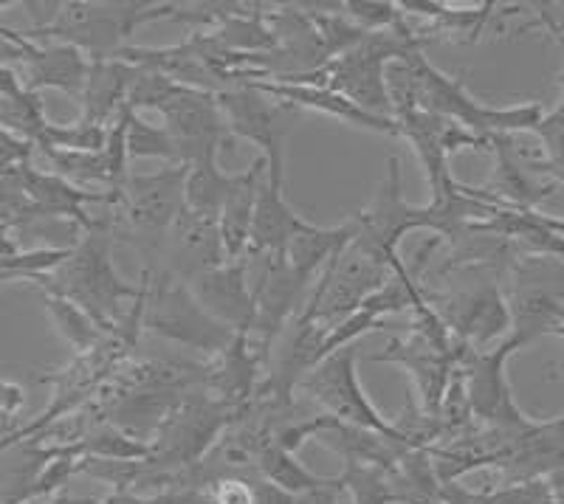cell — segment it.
<instances>
[{
  "instance_id": "cell-10",
  "label": "cell",
  "mask_w": 564,
  "mask_h": 504,
  "mask_svg": "<svg viewBox=\"0 0 564 504\" xmlns=\"http://www.w3.org/2000/svg\"><path fill=\"white\" fill-rule=\"evenodd\" d=\"M218 105L229 124V135L251 141L260 147L263 158L282 153V141H285V116L291 108L274 102L271 96L260 94L251 85H238L224 94H218Z\"/></svg>"
},
{
  "instance_id": "cell-7",
  "label": "cell",
  "mask_w": 564,
  "mask_h": 504,
  "mask_svg": "<svg viewBox=\"0 0 564 504\" xmlns=\"http://www.w3.org/2000/svg\"><path fill=\"white\" fill-rule=\"evenodd\" d=\"M164 128L178 147L181 164H193L209 153H218L229 139V124L218 105V94L178 85L167 102L159 110Z\"/></svg>"
},
{
  "instance_id": "cell-5",
  "label": "cell",
  "mask_w": 564,
  "mask_h": 504,
  "mask_svg": "<svg viewBox=\"0 0 564 504\" xmlns=\"http://www.w3.org/2000/svg\"><path fill=\"white\" fill-rule=\"evenodd\" d=\"M356 361H359V344L330 352L327 358H322L308 375L302 377L300 392L308 395L316 406H322V412L327 417H334V420L404 440L395 431V426L384 420L381 412L370 403V397L365 395L359 383V372H356Z\"/></svg>"
},
{
  "instance_id": "cell-16",
  "label": "cell",
  "mask_w": 564,
  "mask_h": 504,
  "mask_svg": "<svg viewBox=\"0 0 564 504\" xmlns=\"http://www.w3.org/2000/svg\"><path fill=\"white\" fill-rule=\"evenodd\" d=\"M141 77V68L124 63V59H97L90 63L88 85L83 90V122L99 124V128H110L116 122L119 110L128 102L130 88L135 79Z\"/></svg>"
},
{
  "instance_id": "cell-19",
  "label": "cell",
  "mask_w": 564,
  "mask_h": 504,
  "mask_svg": "<svg viewBox=\"0 0 564 504\" xmlns=\"http://www.w3.org/2000/svg\"><path fill=\"white\" fill-rule=\"evenodd\" d=\"M43 305L59 339H63L70 350L77 352V355H88V352L102 347L105 339H108V332H105L97 321L90 319L83 307L74 305V302L63 299V296L43 294Z\"/></svg>"
},
{
  "instance_id": "cell-32",
  "label": "cell",
  "mask_w": 564,
  "mask_h": 504,
  "mask_svg": "<svg viewBox=\"0 0 564 504\" xmlns=\"http://www.w3.org/2000/svg\"><path fill=\"white\" fill-rule=\"evenodd\" d=\"M26 83L20 77L12 65L0 63V99H18V96L26 94Z\"/></svg>"
},
{
  "instance_id": "cell-18",
  "label": "cell",
  "mask_w": 564,
  "mask_h": 504,
  "mask_svg": "<svg viewBox=\"0 0 564 504\" xmlns=\"http://www.w3.org/2000/svg\"><path fill=\"white\" fill-rule=\"evenodd\" d=\"M235 184H238V175H226L220 169L218 153L186 164V209L206 215V218H220V209Z\"/></svg>"
},
{
  "instance_id": "cell-33",
  "label": "cell",
  "mask_w": 564,
  "mask_h": 504,
  "mask_svg": "<svg viewBox=\"0 0 564 504\" xmlns=\"http://www.w3.org/2000/svg\"><path fill=\"white\" fill-rule=\"evenodd\" d=\"M533 9H539V23H542V26L547 29V32L553 34V37L558 40V45H562L564 48V20H558V18H553V12H551V3H533Z\"/></svg>"
},
{
  "instance_id": "cell-23",
  "label": "cell",
  "mask_w": 564,
  "mask_h": 504,
  "mask_svg": "<svg viewBox=\"0 0 564 504\" xmlns=\"http://www.w3.org/2000/svg\"><path fill=\"white\" fill-rule=\"evenodd\" d=\"M70 249H32L14 251L9 256H0V282H29L34 276L52 274L70 256Z\"/></svg>"
},
{
  "instance_id": "cell-8",
  "label": "cell",
  "mask_w": 564,
  "mask_h": 504,
  "mask_svg": "<svg viewBox=\"0 0 564 504\" xmlns=\"http://www.w3.org/2000/svg\"><path fill=\"white\" fill-rule=\"evenodd\" d=\"M356 220H359V234L392 260L401 256L398 245L410 231H426L423 206H412L404 198L401 161L395 155L387 161V178L379 195L372 198V204L365 211H356Z\"/></svg>"
},
{
  "instance_id": "cell-9",
  "label": "cell",
  "mask_w": 564,
  "mask_h": 504,
  "mask_svg": "<svg viewBox=\"0 0 564 504\" xmlns=\"http://www.w3.org/2000/svg\"><path fill=\"white\" fill-rule=\"evenodd\" d=\"M265 175L260 180V191H257L254 206V223H251V243H249V260L254 256H271L282 254L289 249L294 237L305 234L314 223L302 220L291 204L285 200L282 189H285V173H282V161L285 153L271 155Z\"/></svg>"
},
{
  "instance_id": "cell-22",
  "label": "cell",
  "mask_w": 564,
  "mask_h": 504,
  "mask_svg": "<svg viewBox=\"0 0 564 504\" xmlns=\"http://www.w3.org/2000/svg\"><path fill=\"white\" fill-rule=\"evenodd\" d=\"M124 141H128V158H164L167 164H181L178 147H175L173 135L167 133L164 124H150L139 119V113L128 108V130H124Z\"/></svg>"
},
{
  "instance_id": "cell-17",
  "label": "cell",
  "mask_w": 564,
  "mask_h": 504,
  "mask_svg": "<svg viewBox=\"0 0 564 504\" xmlns=\"http://www.w3.org/2000/svg\"><path fill=\"white\" fill-rule=\"evenodd\" d=\"M265 166L269 161L260 155L254 164L238 175V184L231 189V195L226 198L224 209H220V237H224L226 260H243L249 256V243H251V223H254V206H257V191H260V180L265 175Z\"/></svg>"
},
{
  "instance_id": "cell-34",
  "label": "cell",
  "mask_w": 564,
  "mask_h": 504,
  "mask_svg": "<svg viewBox=\"0 0 564 504\" xmlns=\"http://www.w3.org/2000/svg\"><path fill=\"white\" fill-rule=\"evenodd\" d=\"M29 57V54H23V52H7V48H0V63H12V59H14V63H23V59H26Z\"/></svg>"
},
{
  "instance_id": "cell-6",
  "label": "cell",
  "mask_w": 564,
  "mask_h": 504,
  "mask_svg": "<svg viewBox=\"0 0 564 504\" xmlns=\"http://www.w3.org/2000/svg\"><path fill=\"white\" fill-rule=\"evenodd\" d=\"M186 209V164H170L167 169L148 175H130L116 206V218L122 215L130 234L144 240V245L159 249L167 240L170 229Z\"/></svg>"
},
{
  "instance_id": "cell-1",
  "label": "cell",
  "mask_w": 564,
  "mask_h": 504,
  "mask_svg": "<svg viewBox=\"0 0 564 504\" xmlns=\"http://www.w3.org/2000/svg\"><path fill=\"white\" fill-rule=\"evenodd\" d=\"M29 285L40 287V294L63 296L79 305L108 336L128 314L122 302L139 299L141 294V285H130L113 269V218H99L57 271L34 276Z\"/></svg>"
},
{
  "instance_id": "cell-24",
  "label": "cell",
  "mask_w": 564,
  "mask_h": 504,
  "mask_svg": "<svg viewBox=\"0 0 564 504\" xmlns=\"http://www.w3.org/2000/svg\"><path fill=\"white\" fill-rule=\"evenodd\" d=\"M110 128L88 124L79 119L77 124H48L45 141L40 150H70V153H102L108 147Z\"/></svg>"
},
{
  "instance_id": "cell-14",
  "label": "cell",
  "mask_w": 564,
  "mask_h": 504,
  "mask_svg": "<svg viewBox=\"0 0 564 504\" xmlns=\"http://www.w3.org/2000/svg\"><path fill=\"white\" fill-rule=\"evenodd\" d=\"M263 364V355L254 350L249 332H235L231 344L206 364L204 392L215 401L226 403L229 409L243 412L260 390Z\"/></svg>"
},
{
  "instance_id": "cell-31",
  "label": "cell",
  "mask_w": 564,
  "mask_h": 504,
  "mask_svg": "<svg viewBox=\"0 0 564 504\" xmlns=\"http://www.w3.org/2000/svg\"><path fill=\"white\" fill-rule=\"evenodd\" d=\"M23 403H26V395H23V386L9 381H0V417L3 420H14L18 412L23 409Z\"/></svg>"
},
{
  "instance_id": "cell-35",
  "label": "cell",
  "mask_w": 564,
  "mask_h": 504,
  "mask_svg": "<svg viewBox=\"0 0 564 504\" xmlns=\"http://www.w3.org/2000/svg\"><path fill=\"white\" fill-rule=\"evenodd\" d=\"M553 336H562V339H564V327H558V330L553 332Z\"/></svg>"
},
{
  "instance_id": "cell-3",
  "label": "cell",
  "mask_w": 564,
  "mask_h": 504,
  "mask_svg": "<svg viewBox=\"0 0 564 504\" xmlns=\"http://www.w3.org/2000/svg\"><path fill=\"white\" fill-rule=\"evenodd\" d=\"M144 280H148V291H144L141 330L173 341L184 350L209 355V361L231 344L235 330L206 314V307L195 299L186 282H181L170 271L153 276V269H144Z\"/></svg>"
},
{
  "instance_id": "cell-13",
  "label": "cell",
  "mask_w": 564,
  "mask_h": 504,
  "mask_svg": "<svg viewBox=\"0 0 564 504\" xmlns=\"http://www.w3.org/2000/svg\"><path fill=\"white\" fill-rule=\"evenodd\" d=\"M249 85L291 110H314V113L327 116V119H336V122L352 124V128L372 130V133H384V135H398L395 119H381V116L367 113V110H361L359 105L350 102L347 96L336 94V90L325 88V85L276 83V79H260V83H249Z\"/></svg>"
},
{
  "instance_id": "cell-15",
  "label": "cell",
  "mask_w": 564,
  "mask_h": 504,
  "mask_svg": "<svg viewBox=\"0 0 564 504\" xmlns=\"http://www.w3.org/2000/svg\"><path fill=\"white\" fill-rule=\"evenodd\" d=\"M88 74L90 59L79 48L65 43H37L34 52L23 59V83L34 94L52 88L83 99Z\"/></svg>"
},
{
  "instance_id": "cell-25",
  "label": "cell",
  "mask_w": 564,
  "mask_h": 504,
  "mask_svg": "<svg viewBox=\"0 0 564 504\" xmlns=\"http://www.w3.org/2000/svg\"><path fill=\"white\" fill-rule=\"evenodd\" d=\"M533 135H536V141L542 144V153H545V175L553 184L564 186V88L556 108L547 110L545 119L533 130Z\"/></svg>"
},
{
  "instance_id": "cell-4",
  "label": "cell",
  "mask_w": 564,
  "mask_h": 504,
  "mask_svg": "<svg viewBox=\"0 0 564 504\" xmlns=\"http://www.w3.org/2000/svg\"><path fill=\"white\" fill-rule=\"evenodd\" d=\"M423 294L443 325L449 327L452 339L471 350H480L500 339L502 332H511V305L502 294L497 265H480L477 280L466 287H455L446 294H430L423 287Z\"/></svg>"
},
{
  "instance_id": "cell-30",
  "label": "cell",
  "mask_w": 564,
  "mask_h": 504,
  "mask_svg": "<svg viewBox=\"0 0 564 504\" xmlns=\"http://www.w3.org/2000/svg\"><path fill=\"white\" fill-rule=\"evenodd\" d=\"M251 493H254V504H296V496L289 491L276 487L269 479H254L249 482Z\"/></svg>"
},
{
  "instance_id": "cell-11",
  "label": "cell",
  "mask_w": 564,
  "mask_h": 504,
  "mask_svg": "<svg viewBox=\"0 0 564 504\" xmlns=\"http://www.w3.org/2000/svg\"><path fill=\"white\" fill-rule=\"evenodd\" d=\"M164 254L170 265L164 271L178 276L181 282H193L195 276L226 265L224 237L218 218H206L198 211L184 209L164 240Z\"/></svg>"
},
{
  "instance_id": "cell-27",
  "label": "cell",
  "mask_w": 564,
  "mask_h": 504,
  "mask_svg": "<svg viewBox=\"0 0 564 504\" xmlns=\"http://www.w3.org/2000/svg\"><path fill=\"white\" fill-rule=\"evenodd\" d=\"M477 504H556L551 479H520V482H506L497 491L475 493Z\"/></svg>"
},
{
  "instance_id": "cell-12",
  "label": "cell",
  "mask_w": 564,
  "mask_h": 504,
  "mask_svg": "<svg viewBox=\"0 0 564 504\" xmlns=\"http://www.w3.org/2000/svg\"><path fill=\"white\" fill-rule=\"evenodd\" d=\"M246 271H249V256L226 262L220 269H212L186 282L195 299L206 307V314L235 332H251L257 314L254 287L246 280Z\"/></svg>"
},
{
  "instance_id": "cell-26",
  "label": "cell",
  "mask_w": 564,
  "mask_h": 504,
  "mask_svg": "<svg viewBox=\"0 0 564 504\" xmlns=\"http://www.w3.org/2000/svg\"><path fill=\"white\" fill-rule=\"evenodd\" d=\"M339 9L350 23H356L367 34L390 32L406 20L401 3H387V0H347V3H339Z\"/></svg>"
},
{
  "instance_id": "cell-20",
  "label": "cell",
  "mask_w": 564,
  "mask_h": 504,
  "mask_svg": "<svg viewBox=\"0 0 564 504\" xmlns=\"http://www.w3.org/2000/svg\"><path fill=\"white\" fill-rule=\"evenodd\" d=\"M257 468L263 471V479L274 482L282 491L294 493V496L296 493H322L336 485V479L314 476L302 462H296L294 451L276 446V442H269L263 451L257 453Z\"/></svg>"
},
{
  "instance_id": "cell-28",
  "label": "cell",
  "mask_w": 564,
  "mask_h": 504,
  "mask_svg": "<svg viewBox=\"0 0 564 504\" xmlns=\"http://www.w3.org/2000/svg\"><path fill=\"white\" fill-rule=\"evenodd\" d=\"M34 153V144H29L26 139L14 135L12 130L0 128V175L14 169V166L29 164Z\"/></svg>"
},
{
  "instance_id": "cell-21",
  "label": "cell",
  "mask_w": 564,
  "mask_h": 504,
  "mask_svg": "<svg viewBox=\"0 0 564 504\" xmlns=\"http://www.w3.org/2000/svg\"><path fill=\"white\" fill-rule=\"evenodd\" d=\"M341 485L352 493L356 504H404L395 487L392 471L379 465H345L339 476Z\"/></svg>"
},
{
  "instance_id": "cell-29",
  "label": "cell",
  "mask_w": 564,
  "mask_h": 504,
  "mask_svg": "<svg viewBox=\"0 0 564 504\" xmlns=\"http://www.w3.org/2000/svg\"><path fill=\"white\" fill-rule=\"evenodd\" d=\"M212 504H254L249 482L243 479H220L218 485L212 487Z\"/></svg>"
},
{
  "instance_id": "cell-36",
  "label": "cell",
  "mask_w": 564,
  "mask_h": 504,
  "mask_svg": "<svg viewBox=\"0 0 564 504\" xmlns=\"http://www.w3.org/2000/svg\"><path fill=\"white\" fill-rule=\"evenodd\" d=\"M7 504H23V502H20V498H12V502H7Z\"/></svg>"
},
{
  "instance_id": "cell-2",
  "label": "cell",
  "mask_w": 564,
  "mask_h": 504,
  "mask_svg": "<svg viewBox=\"0 0 564 504\" xmlns=\"http://www.w3.org/2000/svg\"><path fill=\"white\" fill-rule=\"evenodd\" d=\"M175 3H59L57 14L40 32H26L32 43L74 45L90 63L113 59L124 48V40L144 23L173 20Z\"/></svg>"
}]
</instances>
